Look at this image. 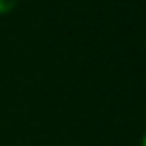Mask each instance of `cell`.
<instances>
[{"label": "cell", "mask_w": 146, "mask_h": 146, "mask_svg": "<svg viewBox=\"0 0 146 146\" xmlns=\"http://www.w3.org/2000/svg\"><path fill=\"white\" fill-rule=\"evenodd\" d=\"M18 0H0V14H9L14 7H16Z\"/></svg>", "instance_id": "6da1fadb"}]
</instances>
